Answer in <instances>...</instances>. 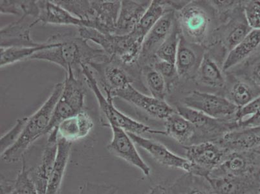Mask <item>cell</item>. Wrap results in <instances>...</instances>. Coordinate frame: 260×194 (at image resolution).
Masks as SVG:
<instances>
[{
  "label": "cell",
  "instance_id": "cell-32",
  "mask_svg": "<svg viewBox=\"0 0 260 194\" xmlns=\"http://www.w3.org/2000/svg\"><path fill=\"white\" fill-rule=\"evenodd\" d=\"M181 37L178 30L174 29L169 37L160 45L155 53L158 60L167 61L176 64V56L178 51Z\"/></svg>",
  "mask_w": 260,
  "mask_h": 194
},
{
  "label": "cell",
  "instance_id": "cell-21",
  "mask_svg": "<svg viewBox=\"0 0 260 194\" xmlns=\"http://www.w3.org/2000/svg\"><path fill=\"white\" fill-rule=\"evenodd\" d=\"M93 127L94 122L91 116L82 111L63 120L58 124L57 129L59 137L73 143L88 136Z\"/></svg>",
  "mask_w": 260,
  "mask_h": 194
},
{
  "label": "cell",
  "instance_id": "cell-33",
  "mask_svg": "<svg viewBox=\"0 0 260 194\" xmlns=\"http://www.w3.org/2000/svg\"><path fill=\"white\" fill-rule=\"evenodd\" d=\"M259 95V89L245 82L236 83L231 89L232 102L238 108L243 107Z\"/></svg>",
  "mask_w": 260,
  "mask_h": 194
},
{
  "label": "cell",
  "instance_id": "cell-8",
  "mask_svg": "<svg viewBox=\"0 0 260 194\" xmlns=\"http://www.w3.org/2000/svg\"><path fill=\"white\" fill-rule=\"evenodd\" d=\"M179 22L182 33L189 41L202 43L209 32L210 20L207 13L201 7L190 4L179 13Z\"/></svg>",
  "mask_w": 260,
  "mask_h": 194
},
{
  "label": "cell",
  "instance_id": "cell-23",
  "mask_svg": "<svg viewBox=\"0 0 260 194\" xmlns=\"http://www.w3.org/2000/svg\"><path fill=\"white\" fill-rule=\"evenodd\" d=\"M72 143L58 138L57 156L49 179L46 194H60L63 177L69 162Z\"/></svg>",
  "mask_w": 260,
  "mask_h": 194
},
{
  "label": "cell",
  "instance_id": "cell-5",
  "mask_svg": "<svg viewBox=\"0 0 260 194\" xmlns=\"http://www.w3.org/2000/svg\"><path fill=\"white\" fill-rule=\"evenodd\" d=\"M58 103L46 134H49L63 120L77 114L82 111L85 104L86 89L83 82L73 72L66 73V79Z\"/></svg>",
  "mask_w": 260,
  "mask_h": 194
},
{
  "label": "cell",
  "instance_id": "cell-9",
  "mask_svg": "<svg viewBox=\"0 0 260 194\" xmlns=\"http://www.w3.org/2000/svg\"><path fill=\"white\" fill-rule=\"evenodd\" d=\"M110 126L112 131V138L106 147L109 152L141 170L145 176H150V167L139 154L136 144L127 132L113 125Z\"/></svg>",
  "mask_w": 260,
  "mask_h": 194
},
{
  "label": "cell",
  "instance_id": "cell-42",
  "mask_svg": "<svg viewBox=\"0 0 260 194\" xmlns=\"http://www.w3.org/2000/svg\"><path fill=\"white\" fill-rule=\"evenodd\" d=\"M154 70L159 73L160 75L167 79H171L177 74L176 64L167 62L162 60H158L154 63Z\"/></svg>",
  "mask_w": 260,
  "mask_h": 194
},
{
  "label": "cell",
  "instance_id": "cell-20",
  "mask_svg": "<svg viewBox=\"0 0 260 194\" xmlns=\"http://www.w3.org/2000/svg\"><path fill=\"white\" fill-rule=\"evenodd\" d=\"M39 6L40 13L36 20L37 24L41 22L44 24L90 27L88 22L75 17L54 1H39Z\"/></svg>",
  "mask_w": 260,
  "mask_h": 194
},
{
  "label": "cell",
  "instance_id": "cell-10",
  "mask_svg": "<svg viewBox=\"0 0 260 194\" xmlns=\"http://www.w3.org/2000/svg\"><path fill=\"white\" fill-rule=\"evenodd\" d=\"M111 96L113 99L115 97L121 99L157 119L166 120L175 112L174 109L165 101L146 95L132 84L124 89L113 92Z\"/></svg>",
  "mask_w": 260,
  "mask_h": 194
},
{
  "label": "cell",
  "instance_id": "cell-17",
  "mask_svg": "<svg viewBox=\"0 0 260 194\" xmlns=\"http://www.w3.org/2000/svg\"><path fill=\"white\" fill-rule=\"evenodd\" d=\"M228 152L260 150V126L234 130L214 141Z\"/></svg>",
  "mask_w": 260,
  "mask_h": 194
},
{
  "label": "cell",
  "instance_id": "cell-44",
  "mask_svg": "<svg viewBox=\"0 0 260 194\" xmlns=\"http://www.w3.org/2000/svg\"><path fill=\"white\" fill-rule=\"evenodd\" d=\"M146 194H170L169 187L159 184L150 188Z\"/></svg>",
  "mask_w": 260,
  "mask_h": 194
},
{
  "label": "cell",
  "instance_id": "cell-12",
  "mask_svg": "<svg viewBox=\"0 0 260 194\" xmlns=\"http://www.w3.org/2000/svg\"><path fill=\"white\" fill-rule=\"evenodd\" d=\"M43 154L39 165L34 169H30V177L39 194H46L57 156L58 132L57 127L49 134Z\"/></svg>",
  "mask_w": 260,
  "mask_h": 194
},
{
  "label": "cell",
  "instance_id": "cell-43",
  "mask_svg": "<svg viewBox=\"0 0 260 194\" xmlns=\"http://www.w3.org/2000/svg\"><path fill=\"white\" fill-rule=\"evenodd\" d=\"M249 77L252 84L260 89V54L250 63Z\"/></svg>",
  "mask_w": 260,
  "mask_h": 194
},
{
  "label": "cell",
  "instance_id": "cell-14",
  "mask_svg": "<svg viewBox=\"0 0 260 194\" xmlns=\"http://www.w3.org/2000/svg\"><path fill=\"white\" fill-rule=\"evenodd\" d=\"M134 143L143 148L155 160L164 167L183 170L190 174L192 166L186 158L175 154L166 146L146 137L127 133Z\"/></svg>",
  "mask_w": 260,
  "mask_h": 194
},
{
  "label": "cell",
  "instance_id": "cell-28",
  "mask_svg": "<svg viewBox=\"0 0 260 194\" xmlns=\"http://www.w3.org/2000/svg\"><path fill=\"white\" fill-rule=\"evenodd\" d=\"M201 82L208 86L220 88L225 82L223 73L209 54H205L198 69Z\"/></svg>",
  "mask_w": 260,
  "mask_h": 194
},
{
  "label": "cell",
  "instance_id": "cell-46",
  "mask_svg": "<svg viewBox=\"0 0 260 194\" xmlns=\"http://www.w3.org/2000/svg\"><path fill=\"white\" fill-rule=\"evenodd\" d=\"M258 194H260V188H259V191Z\"/></svg>",
  "mask_w": 260,
  "mask_h": 194
},
{
  "label": "cell",
  "instance_id": "cell-1",
  "mask_svg": "<svg viewBox=\"0 0 260 194\" xmlns=\"http://www.w3.org/2000/svg\"><path fill=\"white\" fill-rule=\"evenodd\" d=\"M52 39L56 42L55 46L40 51L30 59L55 63L66 73L73 72L76 76L77 73L82 75V66L109 59L103 49L93 48L80 36L58 35Z\"/></svg>",
  "mask_w": 260,
  "mask_h": 194
},
{
  "label": "cell",
  "instance_id": "cell-22",
  "mask_svg": "<svg viewBox=\"0 0 260 194\" xmlns=\"http://www.w3.org/2000/svg\"><path fill=\"white\" fill-rule=\"evenodd\" d=\"M174 15L172 11L167 12L153 26L144 40L141 56L154 54L174 29Z\"/></svg>",
  "mask_w": 260,
  "mask_h": 194
},
{
  "label": "cell",
  "instance_id": "cell-2",
  "mask_svg": "<svg viewBox=\"0 0 260 194\" xmlns=\"http://www.w3.org/2000/svg\"><path fill=\"white\" fill-rule=\"evenodd\" d=\"M63 86V83L56 84L44 105L28 118L22 134L17 142L1 155V158L5 162H18L23 157L26 151L31 144L40 137L46 134L54 108L62 92Z\"/></svg>",
  "mask_w": 260,
  "mask_h": 194
},
{
  "label": "cell",
  "instance_id": "cell-34",
  "mask_svg": "<svg viewBox=\"0 0 260 194\" xmlns=\"http://www.w3.org/2000/svg\"><path fill=\"white\" fill-rule=\"evenodd\" d=\"M54 2L61 8L66 9V11L69 12L75 17L82 21H85V22H87L90 25L89 21L91 20L92 14H93L91 1H86V0H56Z\"/></svg>",
  "mask_w": 260,
  "mask_h": 194
},
{
  "label": "cell",
  "instance_id": "cell-19",
  "mask_svg": "<svg viewBox=\"0 0 260 194\" xmlns=\"http://www.w3.org/2000/svg\"><path fill=\"white\" fill-rule=\"evenodd\" d=\"M150 3L151 1H121L115 35H126L133 32Z\"/></svg>",
  "mask_w": 260,
  "mask_h": 194
},
{
  "label": "cell",
  "instance_id": "cell-4",
  "mask_svg": "<svg viewBox=\"0 0 260 194\" xmlns=\"http://www.w3.org/2000/svg\"><path fill=\"white\" fill-rule=\"evenodd\" d=\"M82 75L86 80L87 86L95 95L101 112L108 120L110 126L113 125L124 130L127 133L141 136L146 134L165 135V131L151 128L147 125L137 121L118 110L113 104L112 97L105 96L102 93L98 80L88 66H82Z\"/></svg>",
  "mask_w": 260,
  "mask_h": 194
},
{
  "label": "cell",
  "instance_id": "cell-29",
  "mask_svg": "<svg viewBox=\"0 0 260 194\" xmlns=\"http://www.w3.org/2000/svg\"><path fill=\"white\" fill-rule=\"evenodd\" d=\"M167 13L165 4L162 1H151L147 10L144 14L140 22L137 26L135 31L140 35L142 38L145 39L148 33L152 29L153 26L162 17Z\"/></svg>",
  "mask_w": 260,
  "mask_h": 194
},
{
  "label": "cell",
  "instance_id": "cell-18",
  "mask_svg": "<svg viewBox=\"0 0 260 194\" xmlns=\"http://www.w3.org/2000/svg\"><path fill=\"white\" fill-rule=\"evenodd\" d=\"M29 16H22L1 29V47H34L39 46L30 37V30L37 24L36 21L29 22Z\"/></svg>",
  "mask_w": 260,
  "mask_h": 194
},
{
  "label": "cell",
  "instance_id": "cell-30",
  "mask_svg": "<svg viewBox=\"0 0 260 194\" xmlns=\"http://www.w3.org/2000/svg\"><path fill=\"white\" fill-rule=\"evenodd\" d=\"M1 14H8L22 16H29L37 20L40 13L39 1H11L5 0L0 2Z\"/></svg>",
  "mask_w": 260,
  "mask_h": 194
},
{
  "label": "cell",
  "instance_id": "cell-35",
  "mask_svg": "<svg viewBox=\"0 0 260 194\" xmlns=\"http://www.w3.org/2000/svg\"><path fill=\"white\" fill-rule=\"evenodd\" d=\"M146 82L149 91L154 98L165 101L167 93V82L165 78L155 70L147 73Z\"/></svg>",
  "mask_w": 260,
  "mask_h": 194
},
{
  "label": "cell",
  "instance_id": "cell-24",
  "mask_svg": "<svg viewBox=\"0 0 260 194\" xmlns=\"http://www.w3.org/2000/svg\"><path fill=\"white\" fill-rule=\"evenodd\" d=\"M260 46V30H252L247 36L232 49L223 64V70L228 71L249 57Z\"/></svg>",
  "mask_w": 260,
  "mask_h": 194
},
{
  "label": "cell",
  "instance_id": "cell-36",
  "mask_svg": "<svg viewBox=\"0 0 260 194\" xmlns=\"http://www.w3.org/2000/svg\"><path fill=\"white\" fill-rule=\"evenodd\" d=\"M28 118L24 117L16 120V122L12 128L6 134L1 137L0 139V147H1V155L3 154L5 151L9 150L12 147L20 138L24 129L26 123L27 122Z\"/></svg>",
  "mask_w": 260,
  "mask_h": 194
},
{
  "label": "cell",
  "instance_id": "cell-45",
  "mask_svg": "<svg viewBox=\"0 0 260 194\" xmlns=\"http://www.w3.org/2000/svg\"><path fill=\"white\" fill-rule=\"evenodd\" d=\"M9 194H18V193L17 191H16V190H15V191H13V192H11V193Z\"/></svg>",
  "mask_w": 260,
  "mask_h": 194
},
{
  "label": "cell",
  "instance_id": "cell-38",
  "mask_svg": "<svg viewBox=\"0 0 260 194\" xmlns=\"http://www.w3.org/2000/svg\"><path fill=\"white\" fill-rule=\"evenodd\" d=\"M251 30L246 20L235 25L228 33L225 39L226 45L229 50H232L238 46Z\"/></svg>",
  "mask_w": 260,
  "mask_h": 194
},
{
  "label": "cell",
  "instance_id": "cell-31",
  "mask_svg": "<svg viewBox=\"0 0 260 194\" xmlns=\"http://www.w3.org/2000/svg\"><path fill=\"white\" fill-rule=\"evenodd\" d=\"M197 60L195 51L186 44L185 40L181 37L176 61L177 74L181 77L188 75L194 68Z\"/></svg>",
  "mask_w": 260,
  "mask_h": 194
},
{
  "label": "cell",
  "instance_id": "cell-40",
  "mask_svg": "<svg viewBox=\"0 0 260 194\" xmlns=\"http://www.w3.org/2000/svg\"><path fill=\"white\" fill-rule=\"evenodd\" d=\"M118 188L113 184L86 182L80 187L77 194H117Z\"/></svg>",
  "mask_w": 260,
  "mask_h": 194
},
{
  "label": "cell",
  "instance_id": "cell-39",
  "mask_svg": "<svg viewBox=\"0 0 260 194\" xmlns=\"http://www.w3.org/2000/svg\"><path fill=\"white\" fill-rule=\"evenodd\" d=\"M244 13L245 20L250 29L260 30V1L248 2L245 4Z\"/></svg>",
  "mask_w": 260,
  "mask_h": 194
},
{
  "label": "cell",
  "instance_id": "cell-11",
  "mask_svg": "<svg viewBox=\"0 0 260 194\" xmlns=\"http://www.w3.org/2000/svg\"><path fill=\"white\" fill-rule=\"evenodd\" d=\"M117 61L108 59L102 62L91 63L88 66L94 70L99 85L103 87L106 96H111L113 92L125 88L131 85L132 80L128 73Z\"/></svg>",
  "mask_w": 260,
  "mask_h": 194
},
{
  "label": "cell",
  "instance_id": "cell-15",
  "mask_svg": "<svg viewBox=\"0 0 260 194\" xmlns=\"http://www.w3.org/2000/svg\"><path fill=\"white\" fill-rule=\"evenodd\" d=\"M207 179L216 194H258L260 170L243 176L209 177Z\"/></svg>",
  "mask_w": 260,
  "mask_h": 194
},
{
  "label": "cell",
  "instance_id": "cell-26",
  "mask_svg": "<svg viewBox=\"0 0 260 194\" xmlns=\"http://www.w3.org/2000/svg\"><path fill=\"white\" fill-rule=\"evenodd\" d=\"M170 194H216L206 178L186 173L169 186Z\"/></svg>",
  "mask_w": 260,
  "mask_h": 194
},
{
  "label": "cell",
  "instance_id": "cell-6",
  "mask_svg": "<svg viewBox=\"0 0 260 194\" xmlns=\"http://www.w3.org/2000/svg\"><path fill=\"white\" fill-rule=\"evenodd\" d=\"M186 158L191 163L190 174L207 179L229 153L214 141H204L184 146Z\"/></svg>",
  "mask_w": 260,
  "mask_h": 194
},
{
  "label": "cell",
  "instance_id": "cell-3",
  "mask_svg": "<svg viewBox=\"0 0 260 194\" xmlns=\"http://www.w3.org/2000/svg\"><path fill=\"white\" fill-rule=\"evenodd\" d=\"M79 36L99 45L110 59L122 65H132L140 57L144 40L135 30L126 35H106L92 28L79 29Z\"/></svg>",
  "mask_w": 260,
  "mask_h": 194
},
{
  "label": "cell",
  "instance_id": "cell-37",
  "mask_svg": "<svg viewBox=\"0 0 260 194\" xmlns=\"http://www.w3.org/2000/svg\"><path fill=\"white\" fill-rule=\"evenodd\" d=\"M30 169H28L24 158L22 169L18 173L15 181L16 190L18 194H39L30 177Z\"/></svg>",
  "mask_w": 260,
  "mask_h": 194
},
{
  "label": "cell",
  "instance_id": "cell-27",
  "mask_svg": "<svg viewBox=\"0 0 260 194\" xmlns=\"http://www.w3.org/2000/svg\"><path fill=\"white\" fill-rule=\"evenodd\" d=\"M56 42L53 39L49 40L47 43L40 44L39 46L34 47H1V58L0 66L1 68L5 66L13 64L18 61L30 58L34 54L44 49L55 46Z\"/></svg>",
  "mask_w": 260,
  "mask_h": 194
},
{
  "label": "cell",
  "instance_id": "cell-16",
  "mask_svg": "<svg viewBox=\"0 0 260 194\" xmlns=\"http://www.w3.org/2000/svg\"><path fill=\"white\" fill-rule=\"evenodd\" d=\"M121 1H91L92 29L106 35H115Z\"/></svg>",
  "mask_w": 260,
  "mask_h": 194
},
{
  "label": "cell",
  "instance_id": "cell-41",
  "mask_svg": "<svg viewBox=\"0 0 260 194\" xmlns=\"http://www.w3.org/2000/svg\"><path fill=\"white\" fill-rule=\"evenodd\" d=\"M260 113V95L253 99L247 105L239 108L236 114V124Z\"/></svg>",
  "mask_w": 260,
  "mask_h": 194
},
{
  "label": "cell",
  "instance_id": "cell-13",
  "mask_svg": "<svg viewBox=\"0 0 260 194\" xmlns=\"http://www.w3.org/2000/svg\"><path fill=\"white\" fill-rule=\"evenodd\" d=\"M258 156L253 151L230 152L209 177L243 176L258 171Z\"/></svg>",
  "mask_w": 260,
  "mask_h": 194
},
{
  "label": "cell",
  "instance_id": "cell-25",
  "mask_svg": "<svg viewBox=\"0 0 260 194\" xmlns=\"http://www.w3.org/2000/svg\"><path fill=\"white\" fill-rule=\"evenodd\" d=\"M165 127L166 136L184 146H188L196 135L195 127L177 112L165 120Z\"/></svg>",
  "mask_w": 260,
  "mask_h": 194
},
{
  "label": "cell",
  "instance_id": "cell-7",
  "mask_svg": "<svg viewBox=\"0 0 260 194\" xmlns=\"http://www.w3.org/2000/svg\"><path fill=\"white\" fill-rule=\"evenodd\" d=\"M184 104L217 120L236 115L239 109L233 102L223 96L198 91L189 94L184 99Z\"/></svg>",
  "mask_w": 260,
  "mask_h": 194
}]
</instances>
